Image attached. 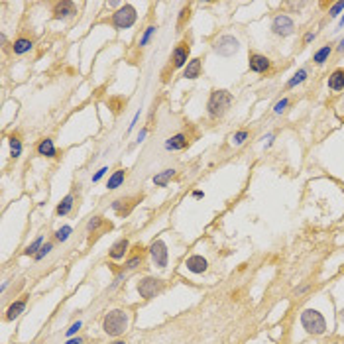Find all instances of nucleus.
<instances>
[{
	"label": "nucleus",
	"instance_id": "obj_2",
	"mask_svg": "<svg viewBox=\"0 0 344 344\" xmlns=\"http://www.w3.org/2000/svg\"><path fill=\"white\" fill-rule=\"evenodd\" d=\"M128 328V313L122 311V309H114L110 313L105 315L103 319V330L109 334V336H120L124 334Z\"/></svg>",
	"mask_w": 344,
	"mask_h": 344
},
{
	"label": "nucleus",
	"instance_id": "obj_44",
	"mask_svg": "<svg viewBox=\"0 0 344 344\" xmlns=\"http://www.w3.org/2000/svg\"><path fill=\"white\" fill-rule=\"evenodd\" d=\"M340 321H342V323H344V309H342V311H340Z\"/></svg>",
	"mask_w": 344,
	"mask_h": 344
},
{
	"label": "nucleus",
	"instance_id": "obj_45",
	"mask_svg": "<svg viewBox=\"0 0 344 344\" xmlns=\"http://www.w3.org/2000/svg\"><path fill=\"white\" fill-rule=\"evenodd\" d=\"M112 344H126V342H124V340H114Z\"/></svg>",
	"mask_w": 344,
	"mask_h": 344
},
{
	"label": "nucleus",
	"instance_id": "obj_26",
	"mask_svg": "<svg viewBox=\"0 0 344 344\" xmlns=\"http://www.w3.org/2000/svg\"><path fill=\"white\" fill-rule=\"evenodd\" d=\"M41 246H43V236H37V238L28 246V248L24 250V254H26V256H36V254L41 250Z\"/></svg>",
	"mask_w": 344,
	"mask_h": 344
},
{
	"label": "nucleus",
	"instance_id": "obj_36",
	"mask_svg": "<svg viewBox=\"0 0 344 344\" xmlns=\"http://www.w3.org/2000/svg\"><path fill=\"white\" fill-rule=\"evenodd\" d=\"M107 173H109V167H101V169H98V171L92 175V183H98V181H101Z\"/></svg>",
	"mask_w": 344,
	"mask_h": 344
},
{
	"label": "nucleus",
	"instance_id": "obj_12",
	"mask_svg": "<svg viewBox=\"0 0 344 344\" xmlns=\"http://www.w3.org/2000/svg\"><path fill=\"white\" fill-rule=\"evenodd\" d=\"M189 145V138L187 134H175L165 142V150L167 152H177V150H185Z\"/></svg>",
	"mask_w": 344,
	"mask_h": 344
},
{
	"label": "nucleus",
	"instance_id": "obj_24",
	"mask_svg": "<svg viewBox=\"0 0 344 344\" xmlns=\"http://www.w3.org/2000/svg\"><path fill=\"white\" fill-rule=\"evenodd\" d=\"M173 175H175V169H163L162 173L154 175V183H156L158 187H165V185H167V181H169Z\"/></svg>",
	"mask_w": 344,
	"mask_h": 344
},
{
	"label": "nucleus",
	"instance_id": "obj_40",
	"mask_svg": "<svg viewBox=\"0 0 344 344\" xmlns=\"http://www.w3.org/2000/svg\"><path fill=\"white\" fill-rule=\"evenodd\" d=\"M65 344H83V338H79V336L77 338H69Z\"/></svg>",
	"mask_w": 344,
	"mask_h": 344
},
{
	"label": "nucleus",
	"instance_id": "obj_33",
	"mask_svg": "<svg viewBox=\"0 0 344 344\" xmlns=\"http://www.w3.org/2000/svg\"><path fill=\"white\" fill-rule=\"evenodd\" d=\"M101 224H103V217H92V218L87 222V230H89V232H92V230H96Z\"/></svg>",
	"mask_w": 344,
	"mask_h": 344
},
{
	"label": "nucleus",
	"instance_id": "obj_39",
	"mask_svg": "<svg viewBox=\"0 0 344 344\" xmlns=\"http://www.w3.org/2000/svg\"><path fill=\"white\" fill-rule=\"evenodd\" d=\"M138 118H140V110H138V112L134 114V118H132V122H130V126H128V132H130V130H132V128L136 126V122H138Z\"/></svg>",
	"mask_w": 344,
	"mask_h": 344
},
{
	"label": "nucleus",
	"instance_id": "obj_13",
	"mask_svg": "<svg viewBox=\"0 0 344 344\" xmlns=\"http://www.w3.org/2000/svg\"><path fill=\"white\" fill-rule=\"evenodd\" d=\"M270 59L266 57V55H262V54H252L250 55V71H254V73H264V71H268L270 69Z\"/></svg>",
	"mask_w": 344,
	"mask_h": 344
},
{
	"label": "nucleus",
	"instance_id": "obj_30",
	"mask_svg": "<svg viewBox=\"0 0 344 344\" xmlns=\"http://www.w3.org/2000/svg\"><path fill=\"white\" fill-rule=\"evenodd\" d=\"M230 140H232V144H234V145H242L246 140H248V132H246V130H240V132H236Z\"/></svg>",
	"mask_w": 344,
	"mask_h": 344
},
{
	"label": "nucleus",
	"instance_id": "obj_5",
	"mask_svg": "<svg viewBox=\"0 0 344 344\" xmlns=\"http://www.w3.org/2000/svg\"><path fill=\"white\" fill-rule=\"evenodd\" d=\"M213 49H215V54H218L222 57H232V55L238 54L240 43H238V39L234 36H220L218 39H215Z\"/></svg>",
	"mask_w": 344,
	"mask_h": 344
},
{
	"label": "nucleus",
	"instance_id": "obj_1",
	"mask_svg": "<svg viewBox=\"0 0 344 344\" xmlns=\"http://www.w3.org/2000/svg\"><path fill=\"white\" fill-rule=\"evenodd\" d=\"M232 105V94L224 89H218V91H213L211 96H209V103H207V112L211 118H222L228 109Z\"/></svg>",
	"mask_w": 344,
	"mask_h": 344
},
{
	"label": "nucleus",
	"instance_id": "obj_7",
	"mask_svg": "<svg viewBox=\"0 0 344 344\" xmlns=\"http://www.w3.org/2000/svg\"><path fill=\"white\" fill-rule=\"evenodd\" d=\"M272 32L275 36H279V37H287V36H291L295 32V24H293V20L289 16L277 14L273 18V22H272Z\"/></svg>",
	"mask_w": 344,
	"mask_h": 344
},
{
	"label": "nucleus",
	"instance_id": "obj_6",
	"mask_svg": "<svg viewBox=\"0 0 344 344\" xmlns=\"http://www.w3.org/2000/svg\"><path fill=\"white\" fill-rule=\"evenodd\" d=\"M162 289H163V281L158 279V277H150V275H147V277H144V279L138 281V293H140V297H144V299L156 297Z\"/></svg>",
	"mask_w": 344,
	"mask_h": 344
},
{
	"label": "nucleus",
	"instance_id": "obj_20",
	"mask_svg": "<svg viewBox=\"0 0 344 344\" xmlns=\"http://www.w3.org/2000/svg\"><path fill=\"white\" fill-rule=\"evenodd\" d=\"M32 45H34L32 39H28V37H18V39L14 41L12 49H14V54H16V55H24V54H28L30 49H32Z\"/></svg>",
	"mask_w": 344,
	"mask_h": 344
},
{
	"label": "nucleus",
	"instance_id": "obj_28",
	"mask_svg": "<svg viewBox=\"0 0 344 344\" xmlns=\"http://www.w3.org/2000/svg\"><path fill=\"white\" fill-rule=\"evenodd\" d=\"M71 232H73V228H71L69 224H65V226H61V228L55 232V238H57L59 242H67L69 236H71Z\"/></svg>",
	"mask_w": 344,
	"mask_h": 344
},
{
	"label": "nucleus",
	"instance_id": "obj_43",
	"mask_svg": "<svg viewBox=\"0 0 344 344\" xmlns=\"http://www.w3.org/2000/svg\"><path fill=\"white\" fill-rule=\"evenodd\" d=\"M193 197H195V199H201L203 193H201V191H195V193H193Z\"/></svg>",
	"mask_w": 344,
	"mask_h": 344
},
{
	"label": "nucleus",
	"instance_id": "obj_16",
	"mask_svg": "<svg viewBox=\"0 0 344 344\" xmlns=\"http://www.w3.org/2000/svg\"><path fill=\"white\" fill-rule=\"evenodd\" d=\"M183 77H185V79H197V77H201V59H199V57L191 59V61L185 65Z\"/></svg>",
	"mask_w": 344,
	"mask_h": 344
},
{
	"label": "nucleus",
	"instance_id": "obj_25",
	"mask_svg": "<svg viewBox=\"0 0 344 344\" xmlns=\"http://www.w3.org/2000/svg\"><path fill=\"white\" fill-rule=\"evenodd\" d=\"M158 32V26H147L145 30H144V34H142V37H140V47H145L147 43H150V39L154 37V34Z\"/></svg>",
	"mask_w": 344,
	"mask_h": 344
},
{
	"label": "nucleus",
	"instance_id": "obj_32",
	"mask_svg": "<svg viewBox=\"0 0 344 344\" xmlns=\"http://www.w3.org/2000/svg\"><path fill=\"white\" fill-rule=\"evenodd\" d=\"M344 10V0H340V2H334L332 6H330V10H328V16L330 18H336L340 12Z\"/></svg>",
	"mask_w": 344,
	"mask_h": 344
},
{
	"label": "nucleus",
	"instance_id": "obj_8",
	"mask_svg": "<svg viewBox=\"0 0 344 344\" xmlns=\"http://www.w3.org/2000/svg\"><path fill=\"white\" fill-rule=\"evenodd\" d=\"M150 254H152V260L158 268H165L167 266V260H169V254H167V246L162 242V240H154L152 246H150Z\"/></svg>",
	"mask_w": 344,
	"mask_h": 344
},
{
	"label": "nucleus",
	"instance_id": "obj_38",
	"mask_svg": "<svg viewBox=\"0 0 344 344\" xmlns=\"http://www.w3.org/2000/svg\"><path fill=\"white\" fill-rule=\"evenodd\" d=\"M315 37H317V34H315V32H307V34H305V37H303V43H311Z\"/></svg>",
	"mask_w": 344,
	"mask_h": 344
},
{
	"label": "nucleus",
	"instance_id": "obj_14",
	"mask_svg": "<svg viewBox=\"0 0 344 344\" xmlns=\"http://www.w3.org/2000/svg\"><path fill=\"white\" fill-rule=\"evenodd\" d=\"M55 145H54V140L52 138H43L39 144H37V156L41 158H55Z\"/></svg>",
	"mask_w": 344,
	"mask_h": 344
},
{
	"label": "nucleus",
	"instance_id": "obj_23",
	"mask_svg": "<svg viewBox=\"0 0 344 344\" xmlns=\"http://www.w3.org/2000/svg\"><path fill=\"white\" fill-rule=\"evenodd\" d=\"M307 75H309V71L305 69V67H301L297 73H295L289 81H287V89H293V87H297V85H301V83H305V79H307Z\"/></svg>",
	"mask_w": 344,
	"mask_h": 344
},
{
	"label": "nucleus",
	"instance_id": "obj_27",
	"mask_svg": "<svg viewBox=\"0 0 344 344\" xmlns=\"http://www.w3.org/2000/svg\"><path fill=\"white\" fill-rule=\"evenodd\" d=\"M20 154H22V144H20V140L18 138H10V156L12 158H20Z\"/></svg>",
	"mask_w": 344,
	"mask_h": 344
},
{
	"label": "nucleus",
	"instance_id": "obj_42",
	"mask_svg": "<svg viewBox=\"0 0 344 344\" xmlns=\"http://www.w3.org/2000/svg\"><path fill=\"white\" fill-rule=\"evenodd\" d=\"M336 49H338V52H340V54L344 52V37L340 39V43H338V47H336Z\"/></svg>",
	"mask_w": 344,
	"mask_h": 344
},
{
	"label": "nucleus",
	"instance_id": "obj_21",
	"mask_svg": "<svg viewBox=\"0 0 344 344\" xmlns=\"http://www.w3.org/2000/svg\"><path fill=\"white\" fill-rule=\"evenodd\" d=\"M330 54H332V45H323L319 52H315V55H313V61H315V65H325L326 61H328V57H330Z\"/></svg>",
	"mask_w": 344,
	"mask_h": 344
},
{
	"label": "nucleus",
	"instance_id": "obj_10",
	"mask_svg": "<svg viewBox=\"0 0 344 344\" xmlns=\"http://www.w3.org/2000/svg\"><path fill=\"white\" fill-rule=\"evenodd\" d=\"M52 14H54V20H67V18L77 14V6H75V2H71V0H61V2L54 4Z\"/></svg>",
	"mask_w": 344,
	"mask_h": 344
},
{
	"label": "nucleus",
	"instance_id": "obj_35",
	"mask_svg": "<svg viewBox=\"0 0 344 344\" xmlns=\"http://www.w3.org/2000/svg\"><path fill=\"white\" fill-rule=\"evenodd\" d=\"M81 326H83V323H81V321H75V323L65 330V334H67V336H73V334H77V332L81 330Z\"/></svg>",
	"mask_w": 344,
	"mask_h": 344
},
{
	"label": "nucleus",
	"instance_id": "obj_3",
	"mask_svg": "<svg viewBox=\"0 0 344 344\" xmlns=\"http://www.w3.org/2000/svg\"><path fill=\"white\" fill-rule=\"evenodd\" d=\"M301 325H303V328H305L309 334H313V336H321V334L326 332V321H325V317H323L319 311H315V309H305V311L301 313Z\"/></svg>",
	"mask_w": 344,
	"mask_h": 344
},
{
	"label": "nucleus",
	"instance_id": "obj_9",
	"mask_svg": "<svg viewBox=\"0 0 344 344\" xmlns=\"http://www.w3.org/2000/svg\"><path fill=\"white\" fill-rule=\"evenodd\" d=\"M189 54H191V45L187 39H183L175 49H173V55H171V61H173V69H181L185 67L189 61Z\"/></svg>",
	"mask_w": 344,
	"mask_h": 344
},
{
	"label": "nucleus",
	"instance_id": "obj_19",
	"mask_svg": "<svg viewBox=\"0 0 344 344\" xmlns=\"http://www.w3.org/2000/svg\"><path fill=\"white\" fill-rule=\"evenodd\" d=\"M126 169H116L112 175H110V179H109V183H107V189L109 191H114V189H118L122 183H124V179H126Z\"/></svg>",
	"mask_w": 344,
	"mask_h": 344
},
{
	"label": "nucleus",
	"instance_id": "obj_15",
	"mask_svg": "<svg viewBox=\"0 0 344 344\" xmlns=\"http://www.w3.org/2000/svg\"><path fill=\"white\" fill-rule=\"evenodd\" d=\"M128 240L126 238H120L114 246H112V248H110V252H109V256L112 258V260H122L124 256H126V252H128Z\"/></svg>",
	"mask_w": 344,
	"mask_h": 344
},
{
	"label": "nucleus",
	"instance_id": "obj_17",
	"mask_svg": "<svg viewBox=\"0 0 344 344\" xmlns=\"http://www.w3.org/2000/svg\"><path fill=\"white\" fill-rule=\"evenodd\" d=\"M328 89L330 91H342L344 89V69H334L328 77Z\"/></svg>",
	"mask_w": 344,
	"mask_h": 344
},
{
	"label": "nucleus",
	"instance_id": "obj_41",
	"mask_svg": "<svg viewBox=\"0 0 344 344\" xmlns=\"http://www.w3.org/2000/svg\"><path fill=\"white\" fill-rule=\"evenodd\" d=\"M145 134H147L145 130H142V132H140V136H138V144H140V142H144V138H145Z\"/></svg>",
	"mask_w": 344,
	"mask_h": 344
},
{
	"label": "nucleus",
	"instance_id": "obj_4",
	"mask_svg": "<svg viewBox=\"0 0 344 344\" xmlns=\"http://www.w3.org/2000/svg\"><path fill=\"white\" fill-rule=\"evenodd\" d=\"M136 18H138L136 8H134L132 4H122V6H120L114 14H112L110 22H112V26H114V28H118V30H126V28L134 26Z\"/></svg>",
	"mask_w": 344,
	"mask_h": 344
},
{
	"label": "nucleus",
	"instance_id": "obj_37",
	"mask_svg": "<svg viewBox=\"0 0 344 344\" xmlns=\"http://www.w3.org/2000/svg\"><path fill=\"white\" fill-rule=\"evenodd\" d=\"M189 10H191L189 6H183V8H181V12H179V22H177L179 26H183V22H185V18H189Z\"/></svg>",
	"mask_w": 344,
	"mask_h": 344
},
{
	"label": "nucleus",
	"instance_id": "obj_29",
	"mask_svg": "<svg viewBox=\"0 0 344 344\" xmlns=\"http://www.w3.org/2000/svg\"><path fill=\"white\" fill-rule=\"evenodd\" d=\"M52 250H54V244H52V242H45V244L41 246V250H39V252H37V254L34 256V260H36V262L43 260V258H45V256H47L49 252H52Z\"/></svg>",
	"mask_w": 344,
	"mask_h": 344
},
{
	"label": "nucleus",
	"instance_id": "obj_18",
	"mask_svg": "<svg viewBox=\"0 0 344 344\" xmlns=\"http://www.w3.org/2000/svg\"><path fill=\"white\" fill-rule=\"evenodd\" d=\"M73 205H75V197H73V195H65L63 201H61V203L57 205V209H55L57 217H67V215L73 211Z\"/></svg>",
	"mask_w": 344,
	"mask_h": 344
},
{
	"label": "nucleus",
	"instance_id": "obj_22",
	"mask_svg": "<svg viewBox=\"0 0 344 344\" xmlns=\"http://www.w3.org/2000/svg\"><path fill=\"white\" fill-rule=\"evenodd\" d=\"M24 309H26V301H24V299H20V301L12 303V305L8 307V311H6V319H8V321L18 319V317L24 313Z\"/></svg>",
	"mask_w": 344,
	"mask_h": 344
},
{
	"label": "nucleus",
	"instance_id": "obj_11",
	"mask_svg": "<svg viewBox=\"0 0 344 344\" xmlns=\"http://www.w3.org/2000/svg\"><path fill=\"white\" fill-rule=\"evenodd\" d=\"M185 266H187V270L193 272V273H205V272L209 270V262H207L203 256H199V254L187 258Z\"/></svg>",
	"mask_w": 344,
	"mask_h": 344
},
{
	"label": "nucleus",
	"instance_id": "obj_34",
	"mask_svg": "<svg viewBox=\"0 0 344 344\" xmlns=\"http://www.w3.org/2000/svg\"><path fill=\"white\" fill-rule=\"evenodd\" d=\"M287 105H289V98H281L279 103H275V107H273V112H275V114H281V112H285Z\"/></svg>",
	"mask_w": 344,
	"mask_h": 344
},
{
	"label": "nucleus",
	"instance_id": "obj_31",
	"mask_svg": "<svg viewBox=\"0 0 344 344\" xmlns=\"http://www.w3.org/2000/svg\"><path fill=\"white\" fill-rule=\"evenodd\" d=\"M140 264H142V256L138 254V256H134V258H130V260L126 262V266H124V272H132V270H136Z\"/></svg>",
	"mask_w": 344,
	"mask_h": 344
},
{
	"label": "nucleus",
	"instance_id": "obj_46",
	"mask_svg": "<svg viewBox=\"0 0 344 344\" xmlns=\"http://www.w3.org/2000/svg\"><path fill=\"white\" fill-rule=\"evenodd\" d=\"M340 26H344V16H342V18H340Z\"/></svg>",
	"mask_w": 344,
	"mask_h": 344
}]
</instances>
